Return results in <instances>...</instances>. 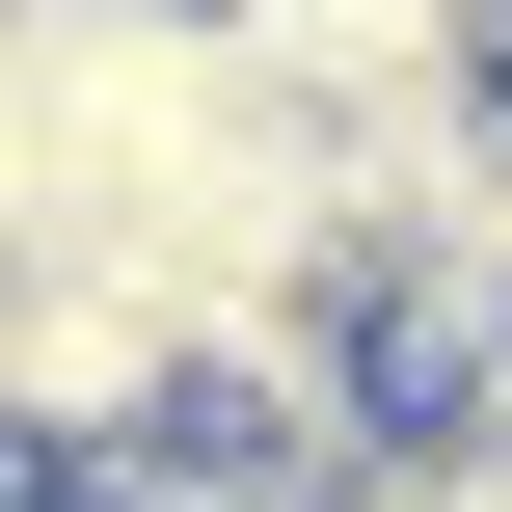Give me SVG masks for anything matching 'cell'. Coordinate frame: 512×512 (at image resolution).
<instances>
[{
    "mask_svg": "<svg viewBox=\"0 0 512 512\" xmlns=\"http://www.w3.org/2000/svg\"><path fill=\"white\" fill-rule=\"evenodd\" d=\"M0 512H54V486H27V459H0Z\"/></svg>",
    "mask_w": 512,
    "mask_h": 512,
    "instance_id": "6da1fadb",
    "label": "cell"
}]
</instances>
